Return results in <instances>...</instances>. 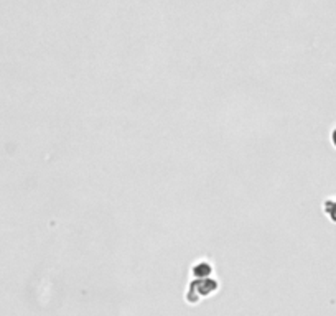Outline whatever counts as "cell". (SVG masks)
I'll list each match as a JSON object with an SVG mask.
<instances>
[{
	"label": "cell",
	"mask_w": 336,
	"mask_h": 316,
	"mask_svg": "<svg viewBox=\"0 0 336 316\" xmlns=\"http://www.w3.org/2000/svg\"><path fill=\"white\" fill-rule=\"evenodd\" d=\"M333 142H335V145H336V130H335V134H333Z\"/></svg>",
	"instance_id": "1"
}]
</instances>
